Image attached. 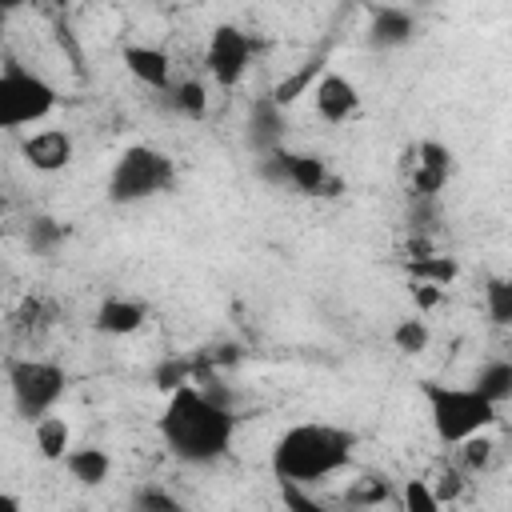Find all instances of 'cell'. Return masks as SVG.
Segmentation results:
<instances>
[{"mask_svg":"<svg viewBox=\"0 0 512 512\" xmlns=\"http://www.w3.org/2000/svg\"><path fill=\"white\" fill-rule=\"evenodd\" d=\"M160 440L184 464H212L236 440V412L200 384H176L160 408Z\"/></svg>","mask_w":512,"mask_h":512,"instance_id":"cell-1","label":"cell"},{"mask_svg":"<svg viewBox=\"0 0 512 512\" xmlns=\"http://www.w3.org/2000/svg\"><path fill=\"white\" fill-rule=\"evenodd\" d=\"M352 452H356V436L348 428H336L324 420H304L276 436L268 464H272L276 484L316 488L320 480H332L336 472H344L352 464Z\"/></svg>","mask_w":512,"mask_h":512,"instance_id":"cell-2","label":"cell"},{"mask_svg":"<svg viewBox=\"0 0 512 512\" xmlns=\"http://www.w3.org/2000/svg\"><path fill=\"white\" fill-rule=\"evenodd\" d=\"M424 404H428V424L432 436L444 448H460L464 440L488 432L500 420V408L480 396L472 384H440V380H424Z\"/></svg>","mask_w":512,"mask_h":512,"instance_id":"cell-3","label":"cell"},{"mask_svg":"<svg viewBox=\"0 0 512 512\" xmlns=\"http://www.w3.org/2000/svg\"><path fill=\"white\" fill-rule=\"evenodd\" d=\"M172 184H176V164L168 152H160L152 144H128L108 172V200L140 204V200L168 192Z\"/></svg>","mask_w":512,"mask_h":512,"instance_id":"cell-4","label":"cell"},{"mask_svg":"<svg viewBox=\"0 0 512 512\" xmlns=\"http://www.w3.org/2000/svg\"><path fill=\"white\" fill-rule=\"evenodd\" d=\"M4 376H8V392H12L16 416L28 420V424H36L40 416L56 412V404L68 392V372L56 360H44V356H12Z\"/></svg>","mask_w":512,"mask_h":512,"instance_id":"cell-5","label":"cell"},{"mask_svg":"<svg viewBox=\"0 0 512 512\" xmlns=\"http://www.w3.org/2000/svg\"><path fill=\"white\" fill-rule=\"evenodd\" d=\"M56 84L32 68L8 64L0 68V132H20L56 112Z\"/></svg>","mask_w":512,"mask_h":512,"instance_id":"cell-6","label":"cell"},{"mask_svg":"<svg viewBox=\"0 0 512 512\" xmlns=\"http://www.w3.org/2000/svg\"><path fill=\"white\" fill-rule=\"evenodd\" d=\"M264 176L280 180V184H292L304 196H340L344 192V180L328 168L324 156H316V152H288L284 144L264 152Z\"/></svg>","mask_w":512,"mask_h":512,"instance_id":"cell-7","label":"cell"},{"mask_svg":"<svg viewBox=\"0 0 512 512\" xmlns=\"http://www.w3.org/2000/svg\"><path fill=\"white\" fill-rule=\"evenodd\" d=\"M252 36L240 24H216L204 44V72L220 88H236L252 68Z\"/></svg>","mask_w":512,"mask_h":512,"instance_id":"cell-8","label":"cell"},{"mask_svg":"<svg viewBox=\"0 0 512 512\" xmlns=\"http://www.w3.org/2000/svg\"><path fill=\"white\" fill-rule=\"evenodd\" d=\"M308 96L324 124H348L360 112V88L344 72H320Z\"/></svg>","mask_w":512,"mask_h":512,"instance_id":"cell-9","label":"cell"},{"mask_svg":"<svg viewBox=\"0 0 512 512\" xmlns=\"http://www.w3.org/2000/svg\"><path fill=\"white\" fill-rule=\"evenodd\" d=\"M20 160L32 172H64L76 160V140L64 128H40L20 140Z\"/></svg>","mask_w":512,"mask_h":512,"instance_id":"cell-10","label":"cell"},{"mask_svg":"<svg viewBox=\"0 0 512 512\" xmlns=\"http://www.w3.org/2000/svg\"><path fill=\"white\" fill-rule=\"evenodd\" d=\"M92 324H96L100 336L124 340V336H136L148 324V308L136 296H104L92 312Z\"/></svg>","mask_w":512,"mask_h":512,"instance_id":"cell-11","label":"cell"},{"mask_svg":"<svg viewBox=\"0 0 512 512\" xmlns=\"http://www.w3.org/2000/svg\"><path fill=\"white\" fill-rule=\"evenodd\" d=\"M128 76L152 92H168L172 88V56L160 44H124L120 52Z\"/></svg>","mask_w":512,"mask_h":512,"instance_id":"cell-12","label":"cell"},{"mask_svg":"<svg viewBox=\"0 0 512 512\" xmlns=\"http://www.w3.org/2000/svg\"><path fill=\"white\" fill-rule=\"evenodd\" d=\"M452 176V152L440 140H420L412 148V192L436 196Z\"/></svg>","mask_w":512,"mask_h":512,"instance_id":"cell-13","label":"cell"},{"mask_svg":"<svg viewBox=\"0 0 512 512\" xmlns=\"http://www.w3.org/2000/svg\"><path fill=\"white\" fill-rule=\"evenodd\" d=\"M60 464H64L68 476H72L76 484H84V488H100V484L112 476V456H108L104 448H96V444H80V448L72 444Z\"/></svg>","mask_w":512,"mask_h":512,"instance_id":"cell-14","label":"cell"},{"mask_svg":"<svg viewBox=\"0 0 512 512\" xmlns=\"http://www.w3.org/2000/svg\"><path fill=\"white\" fill-rule=\"evenodd\" d=\"M32 444H36L40 460L60 464V460L68 456V448H72V428H68V420H64V416H56V412L40 416V420L32 424Z\"/></svg>","mask_w":512,"mask_h":512,"instance_id":"cell-15","label":"cell"},{"mask_svg":"<svg viewBox=\"0 0 512 512\" xmlns=\"http://www.w3.org/2000/svg\"><path fill=\"white\" fill-rule=\"evenodd\" d=\"M460 276V260L444 256V252H424L412 260V284H432V288H452Z\"/></svg>","mask_w":512,"mask_h":512,"instance_id":"cell-16","label":"cell"},{"mask_svg":"<svg viewBox=\"0 0 512 512\" xmlns=\"http://www.w3.org/2000/svg\"><path fill=\"white\" fill-rule=\"evenodd\" d=\"M316 76H320V60H308V64H304V68H296L292 76L276 80V84H272V92H268V100H272V104L284 112V108H292L300 96H308V92H312Z\"/></svg>","mask_w":512,"mask_h":512,"instance_id":"cell-17","label":"cell"},{"mask_svg":"<svg viewBox=\"0 0 512 512\" xmlns=\"http://www.w3.org/2000/svg\"><path fill=\"white\" fill-rule=\"evenodd\" d=\"M168 100L172 108L184 116V120H204L208 116V84L196 80V76H184L168 88Z\"/></svg>","mask_w":512,"mask_h":512,"instance_id":"cell-18","label":"cell"},{"mask_svg":"<svg viewBox=\"0 0 512 512\" xmlns=\"http://www.w3.org/2000/svg\"><path fill=\"white\" fill-rule=\"evenodd\" d=\"M416 32L408 8H376L372 12V40L376 44H404Z\"/></svg>","mask_w":512,"mask_h":512,"instance_id":"cell-19","label":"cell"},{"mask_svg":"<svg viewBox=\"0 0 512 512\" xmlns=\"http://www.w3.org/2000/svg\"><path fill=\"white\" fill-rule=\"evenodd\" d=\"M280 124H284V112H280V108H276L268 96H264V100H256L248 128H252V140H256L264 152L280 148Z\"/></svg>","mask_w":512,"mask_h":512,"instance_id":"cell-20","label":"cell"},{"mask_svg":"<svg viewBox=\"0 0 512 512\" xmlns=\"http://www.w3.org/2000/svg\"><path fill=\"white\" fill-rule=\"evenodd\" d=\"M432 344V328L424 316H404L392 324V348L404 352V356H420L424 348Z\"/></svg>","mask_w":512,"mask_h":512,"instance_id":"cell-21","label":"cell"},{"mask_svg":"<svg viewBox=\"0 0 512 512\" xmlns=\"http://www.w3.org/2000/svg\"><path fill=\"white\" fill-rule=\"evenodd\" d=\"M480 396H488L496 408L512 396V364L508 360H488L484 368H480V376H476V384H472Z\"/></svg>","mask_w":512,"mask_h":512,"instance_id":"cell-22","label":"cell"},{"mask_svg":"<svg viewBox=\"0 0 512 512\" xmlns=\"http://www.w3.org/2000/svg\"><path fill=\"white\" fill-rule=\"evenodd\" d=\"M428 480V488H432V496L440 500V508L444 504H456L460 496H464V488H468V480H464V468H436L432 476H424Z\"/></svg>","mask_w":512,"mask_h":512,"instance_id":"cell-23","label":"cell"},{"mask_svg":"<svg viewBox=\"0 0 512 512\" xmlns=\"http://www.w3.org/2000/svg\"><path fill=\"white\" fill-rule=\"evenodd\" d=\"M400 512H444V508H440V500L432 496L428 480H424V476H412V480L400 484Z\"/></svg>","mask_w":512,"mask_h":512,"instance_id":"cell-24","label":"cell"},{"mask_svg":"<svg viewBox=\"0 0 512 512\" xmlns=\"http://www.w3.org/2000/svg\"><path fill=\"white\" fill-rule=\"evenodd\" d=\"M484 304H488V316H492L496 324H508V320H512V284H508L504 276L488 280V288H484Z\"/></svg>","mask_w":512,"mask_h":512,"instance_id":"cell-25","label":"cell"},{"mask_svg":"<svg viewBox=\"0 0 512 512\" xmlns=\"http://www.w3.org/2000/svg\"><path fill=\"white\" fill-rule=\"evenodd\" d=\"M280 500H284V508L288 512H332L312 488H304V484H280Z\"/></svg>","mask_w":512,"mask_h":512,"instance_id":"cell-26","label":"cell"},{"mask_svg":"<svg viewBox=\"0 0 512 512\" xmlns=\"http://www.w3.org/2000/svg\"><path fill=\"white\" fill-rule=\"evenodd\" d=\"M460 460H464L468 472H484V468L492 464V440H488V432L464 440V444H460Z\"/></svg>","mask_w":512,"mask_h":512,"instance_id":"cell-27","label":"cell"},{"mask_svg":"<svg viewBox=\"0 0 512 512\" xmlns=\"http://www.w3.org/2000/svg\"><path fill=\"white\" fill-rule=\"evenodd\" d=\"M180 508H184V504H180L168 488H160V484L136 492V512H180Z\"/></svg>","mask_w":512,"mask_h":512,"instance_id":"cell-28","label":"cell"},{"mask_svg":"<svg viewBox=\"0 0 512 512\" xmlns=\"http://www.w3.org/2000/svg\"><path fill=\"white\" fill-rule=\"evenodd\" d=\"M60 240H64V228H60L56 220H48V216L32 220V228H28V244H32L36 252H52Z\"/></svg>","mask_w":512,"mask_h":512,"instance_id":"cell-29","label":"cell"},{"mask_svg":"<svg viewBox=\"0 0 512 512\" xmlns=\"http://www.w3.org/2000/svg\"><path fill=\"white\" fill-rule=\"evenodd\" d=\"M380 500H388V480L380 476H364L360 488L352 492V504H380Z\"/></svg>","mask_w":512,"mask_h":512,"instance_id":"cell-30","label":"cell"},{"mask_svg":"<svg viewBox=\"0 0 512 512\" xmlns=\"http://www.w3.org/2000/svg\"><path fill=\"white\" fill-rule=\"evenodd\" d=\"M440 300H444V288H432V284H412V304H416V316H420V312L440 308Z\"/></svg>","mask_w":512,"mask_h":512,"instance_id":"cell-31","label":"cell"},{"mask_svg":"<svg viewBox=\"0 0 512 512\" xmlns=\"http://www.w3.org/2000/svg\"><path fill=\"white\" fill-rule=\"evenodd\" d=\"M0 512H24V504L12 492H0Z\"/></svg>","mask_w":512,"mask_h":512,"instance_id":"cell-32","label":"cell"},{"mask_svg":"<svg viewBox=\"0 0 512 512\" xmlns=\"http://www.w3.org/2000/svg\"><path fill=\"white\" fill-rule=\"evenodd\" d=\"M8 208H12V200H8V192L0 188V216H8Z\"/></svg>","mask_w":512,"mask_h":512,"instance_id":"cell-33","label":"cell"},{"mask_svg":"<svg viewBox=\"0 0 512 512\" xmlns=\"http://www.w3.org/2000/svg\"><path fill=\"white\" fill-rule=\"evenodd\" d=\"M0 28H4V8H0Z\"/></svg>","mask_w":512,"mask_h":512,"instance_id":"cell-34","label":"cell"},{"mask_svg":"<svg viewBox=\"0 0 512 512\" xmlns=\"http://www.w3.org/2000/svg\"><path fill=\"white\" fill-rule=\"evenodd\" d=\"M180 512H184V508H180Z\"/></svg>","mask_w":512,"mask_h":512,"instance_id":"cell-35","label":"cell"}]
</instances>
